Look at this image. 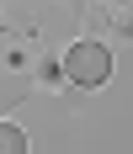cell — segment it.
I'll return each mask as SVG.
<instances>
[{
  "label": "cell",
  "instance_id": "6da1fadb",
  "mask_svg": "<svg viewBox=\"0 0 133 154\" xmlns=\"http://www.w3.org/2000/svg\"><path fill=\"white\" fill-rule=\"evenodd\" d=\"M64 80L80 85V91L106 85V80H112V53H106L101 43H74L69 53H64Z\"/></svg>",
  "mask_w": 133,
  "mask_h": 154
},
{
  "label": "cell",
  "instance_id": "7a4b0ae2",
  "mask_svg": "<svg viewBox=\"0 0 133 154\" xmlns=\"http://www.w3.org/2000/svg\"><path fill=\"white\" fill-rule=\"evenodd\" d=\"M0 154H27V133L16 122H0Z\"/></svg>",
  "mask_w": 133,
  "mask_h": 154
}]
</instances>
